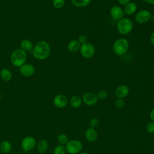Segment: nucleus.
I'll list each match as a JSON object with an SVG mask.
<instances>
[{
  "label": "nucleus",
  "instance_id": "1",
  "mask_svg": "<svg viewBox=\"0 0 154 154\" xmlns=\"http://www.w3.org/2000/svg\"><path fill=\"white\" fill-rule=\"evenodd\" d=\"M32 53L35 58L39 60H45L50 55V46L45 40H40L34 46Z\"/></svg>",
  "mask_w": 154,
  "mask_h": 154
},
{
  "label": "nucleus",
  "instance_id": "2",
  "mask_svg": "<svg viewBox=\"0 0 154 154\" xmlns=\"http://www.w3.org/2000/svg\"><path fill=\"white\" fill-rule=\"evenodd\" d=\"M27 54L25 51L20 48H18L13 51L10 55V61L11 64L17 67H20L26 62Z\"/></svg>",
  "mask_w": 154,
  "mask_h": 154
},
{
  "label": "nucleus",
  "instance_id": "3",
  "mask_svg": "<svg viewBox=\"0 0 154 154\" xmlns=\"http://www.w3.org/2000/svg\"><path fill=\"white\" fill-rule=\"evenodd\" d=\"M129 42L125 38H120L116 40L112 45L114 52L119 56L125 54L129 49Z\"/></svg>",
  "mask_w": 154,
  "mask_h": 154
},
{
  "label": "nucleus",
  "instance_id": "4",
  "mask_svg": "<svg viewBox=\"0 0 154 154\" xmlns=\"http://www.w3.org/2000/svg\"><path fill=\"white\" fill-rule=\"evenodd\" d=\"M117 26L118 31L122 35H127L129 34L134 27L132 20L126 17H123L118 20Z\"/></svg>",
  "mask_w": 154,
  "mask_h": 154
},
{
  "label": "nucleus",
  "instance_id": "5",
  "mask_svg": "<svg viewBox=\"0 0 154 154\" xmlns=\"http://www.w3.org/2000/svg\"><path fill=\"white\" fill-rule=\"evenodd\" d=\"M65 147L68 153L78 154L82 149V144L78 140H71L66 143Z\"/></svg>",
  "mask_w": 154,
  "mask_h": 154
},
{
  "label": "nucleus",
  "instance_id": "6",
  "mask_svg": "<svg viewBox=\"0 0 154 154\" xmlns=\"http://www.w3.org/2000/svg\"><path fill=\"white\" fill-rule=\"evenodd\" d=\"M79 50L82 56L86 58L92 57L95 54V48L94 45L88 42L81 44Z\"/></svg>",
  "mask_w": 154,
  "mask_h": 154
},
{
  "label": "nucleus",
  "instance_id": "7",
  "mask_svg": "<svg viewBox=\"0 0 154 154\" xmlns=\"http://www.w3.org/2000/svg\"><path fill=\"white\" fill-rule=\"evenodd\" d=\"M152 18V14L149 10H141L135 15V20L138 23L143 24L149 22Z\"/></svg>",
  "mask_w": 154,
  "mask_h": 154
},
{
  "label": "nucleus",
  "instance_id": "8",
  "mask_svg": "<svg viewBox=\"0 0 154 154\" xmlns=\"http://www.w3.org/2000/svg\"><path fill=\"white\" fill-rule=\"evenodd\" d=\"M36 145L35 138L31 136H27L23 138L21 141V147L25 151L32 150Z\"/></svg>",
  "mask_w": 154,
  "mask_h": 154
},
{
  "label": "nucleus",
  "instance_id": "9",
  "mask_svg": "<svg viewBox=\"0 0 154 154\" xmlns=\"http://www.w3.org/2000/svg\"><path fill=\"white\" fill-rule=\"evenodd\" d=\"M82 99V102H84V103L88 106L94 105L98 100L96 94L90 91H88L84 93Z\"/></svg>",
  "mask_w": 154,
  "mask_h": 154
},
{
  "label": "nucleus",
  "instance_id": "10",
  "mask_svg": "<svg viewBox=\"0 0 154 154\" xmlns=\"http://www.w3.org/2000/svg\"><path fill=\"white\" fill-rule=\"evenodd\" d=\"M53 103L57 108H63L67 105L68 99L65 95L60 94L55 96L53 100Z\"/></svg>",
  "mask_w": 154,
  "mask_h": 154
},
{
  "label": "nucleus",
  "instance_id": "11",
  "mask_svg": "<svg viewBox=\"0 0 154 154\" xmlns=\"http://www.w3.org/2000/svg\"><path fill=\"white\" fill-rule=\"evenodd\" d=\"M20 72L21 75L25 77H30L32 76L35 72L34 67L31 64L25 63L20 67Z\"/></svg>",
  "mask_w": 154,
  "mask_h": 154
},
{
  "label": "nucleus",
  "instance_id": "12",
  "mask_svg": "<svg viewBox=\"0 0 154 154\" xmlns=\"http://www.w3.org/2000/svg\"><path fill=\"white\" fill-rule=\"evenodd\" d=\"M110 15L113 19L119 20L123 17L124 12L120 7L118 5H114L110 9Z\"/></svg>",
  "mask_w": 154,
  "mask_h": 154
},
{
  "label": "nucleus",
  "instance_id": "13",
  "mask_svg": "<svg viewBox=\"0 0 154 154\" xmlns=\"http://www.w3.org/2000/svg\"><path fill=\"white\" fill-rule=\"evenodd\" d=\"M129 93V87L126 85H120L117 87L115 91L116 96L117 98L123 99L126 97Z\"/></svg>",
  "mask_w": 154,
  "mask_h": 154
},
{
  "label": "nucleus",
  "instance_id": "14",
  "mask_svg": "<svg viewBox=\"0 0 154 154\" xmlns=\"http://www.w3.org/2000/svg\"><path fill=\"white\" fill-rule=\"evenodd\" d=\"M85 136L87 141L90 142H94L98 138V133L97 131L95 129V128L90 127L86 130Z\"/></svg>",
  "mask_w": 154,
  "mask_h": 154
},
{
  "label": "nucleus",
  "instance_id": "15",
  "mask_svg": "<svg viewBox=\"0 0 154 154\" xmlns=\"http://www.w3.org/2000/svg\"><path fill=\"white\" fill-rule=\"evenodd\" d=\"M137 10V5L134 2H129L125 5L123 12L126 14L131 15L136 12Z\"/></svg>",
  "mask_w": 154,
  "mask_h": 154
},
{
  "label": "nucleus",
  "instance_id": "16",
  "mask_svg": "<svg viewBox=\"0 0 154 154\" xmlns=\"http://www.w3.org/2000/svg\"><path fill=\"white\" fill-rule=\"evenodd\" d=\"M34 45L32 42L28 39H23L20 42V49L26 52L32 51Z\"/></svg>",
  "mask_w": 154,
  "mask_h": 154
},
{
  "label": "nucleus",
  "instance_id": "17",
  "mask_svg": "<svg viewBox=\"0 0 154 154\" xmlns=\"http://www.w3.org/2000/svg\"><path fill=\"white\" fill-rule=\"evenodd\" d=\"M48 143L45 140H41L37 144V150L40 154L45 153L48 149Z\"/></svg>",
  "mask_w": 154,
  "mask_h": 154
},
{
  "label": "nucleus",
  "instance_id": "18",
  "mask_svg": "<svg viewBox=\"0 0 154 154\" xmlns=\"http://www.w3.org/2000/svg\"><path fill=\"white\" fill-rule=\"evenodd\" d=\"M81 44L78 40H72L68 43L67 49L70 52H76L80 49Z\"/></svg>",
  "mask_w": 154,
  "mask_h": 154
},
{
  "label": "nucleus",
  "instance_id": "19",
  "mask_svg": "<svg viewBox=\"0 0 154 154\" xmlns=\"http://www.w3.org/2000/svg\"><path fill=\"white\" fill-rule=\"evenodd\" d=\"M82 102V98L78 95H75L72 96L70 100V104L71 106L73 108H78L80 107Z\"/></svg>",
  "mask_w": 154,
  "mask_h": 154
},
{
  "label": "nucleus",
  "instance_id": "20",
  "mask_svg": "<svg viewBox=\"0 0 154 154\" xmlns=\"http://www.w3.org/2000/svg\"><path fill=\"white\" fill-rule=\"evenodd\" d=\"M0 76L1 79L5 82H8L10 81H11V78H12V74L11 72L6 68L2 69L1 70V73H0Z\"/></svg>",
  "mask_w": 154,
  "mask_h": 154
},
{
  "label": "nucleus",
  "instance_id": "21",
  "mask_svg": "<svg viewBox=\"0 0 154 154\" xmlns=\"http://www.w3.org/2000/svg\"><path fill=\"white\" fill-rule=\"evenodd\" d=\"M11 144L10 141L7 140L2 141L0 144V149L1 150L5 153H7L11 150Z\"/></svg>",
  "mask_w": 154,
  "mask_h": 154
},
{
  "label": "nucleus",
  "instance_id": "22",
  "mask_svg": "<svg viewBox=\"0 0 154 154\" xmlns=\"http://www.w3.org/2000/svg\"><path fill=\"white\" fill-rule=\"evenodd\" d=\"M91 0H71L72 3L77 7H84L88 5Z\"/></svg>",
  "mask_w": 154,
  "mask_h": 154
},
{
  "label": "nucleus",
  "instance_id": "23",
  "mask_svg": "<svg viewBox=\"0 0 154 154\" xmlns=\"http://www.w3.org/2000/svg\"><path fill=\"white\" fill-rule=\"evenodd\" d=\"M57 140L60 144L66 145V143L69 141V137L65 134H60L57 137Z\"/></svg>",
  "mask_w": 154,
  "mask_h": 154
},
{
  "label": "nucleus",
  "instance_id": "24",
  "mask_svg": "<svg viewBox=\"0 0 154 154\" xmlns=\"http://www.w3.org/2000/svg\"><path fill=\"white\" fill-rule=\"evenodd\" d=\"M66 149L64 145L58 144L54 149V154H66Z\"/></svg>",
  "mask_w": 154,
  "mask_h": 154
},
{
  "label": "nucleus",
  "instance_id": "25",
  "mask_svg": "<svg viewBox=\"0 0 154 154\" xmlns=\"http://www.w3.org/2000/svg\"><path fill=\"white\" fill-rule=\"evenodd\" d=\"M65 4L64 0H53L52 4L55 8L60 9L64 7Z\"/></svg>",
  "mask_w": 154,
  "mask_h": 154
},
{
  "label": "nucleus",
  "instance_id": "26",
  "mask_svg": "<svg viewBox=\"0 0 154 154\" xmlns=\"http://www.w3.org/2000/svg\"><path fill=\"white\" fill-rule=\"evenodd\" d=\"M97 97L98 99L100 100H103L106 99L108 96V93L105 90H100L96 94Z\"/></svg>",
  "mask_w": 154,
  "mask_h": 154
},
{
  "label": "nucleus",
  "instance_id": "27",
  "mask_svg": "<svg viewBox=\"0 0 154 154\" xmlns=\"http://www.w3.org/2000/svg\"><path fill=\"white\" fill-rule=\"evenodd\" d=\"M89 124L91 128H96L99 124V120L96 117H93L90 120Z\"/></svg>",
  "mask_w": 154,
  "mask_h": 154
},
{
  "label": "nucleus",
  "instance_id": "28",
  "mask_svg": "<svg viewBox=\"0 0 154 154\" xmlns=\"http://www.w3.org/2000/svg\"><path fill=\"white\" fill-rule=\"evenodd\" d=\"M115 105L117 108H122L125 106V101L123 99L117 98L115 101Z\"/></svg>",
  "mask_w": 154,
  "mask_h": 154
},
{
  "label": "nucleus",
  "instance_id": "29",
  "mask_svg": "<svg viewBox=\"0 0 154 154\" xmlns=\"http://www.w3.org/2000/svg\"><path fill=\"white\" fill-rule=\"evenodd\" d=\"M146 130L149 133H154V122L150 121L147 124Z\"/></svg>",
  "mask_w": 154,
  "mask_h": 154
},
{
  "label": "nucleus",
  "instance_id": "30",
  "mask_svg": "<svg viewBox=\"0 0 154 154\" xmlns=\"http://www.w3.org/2000/svg\"><path fill=\"white\" fill-rule=\"evenodd\" d=\"M78 40L79 42L81 44H83L87 42V37L84 34H81L80 35H79Z\"/></svg>",
  "mask_w": 154,
  "mask_h": 154
},
{
  "label": "nucleus",
  "instance_id": "31",
  "mask_svg": "<svg viewBox=\"0 0 154 154\" xmlns=\"http://www.w3.org/2000/svg\"><path fill=\"white\" fill-rule=\"evenodd\" d=\"M118 2L120 4L123 5H125L126 4H127L128 3L131 2V0H118Z\"/></svg>",
  "mask_w": 154,
  "mask_h": 154
},
{
  "label": "nucleus",
  "instance_id": "32",
  "mask_svg": "<svg viewBox=\"0 0 154 154\" xmlns=\"http://www.w3.org/2000/svg\"><path fill=\"white\" fill-rule=\"evenodd\" d=\"M149 117H150V119L151 121L154 122V108H153L150 111V114H149Z\"/></svg>",
  "mask_w": 154,
  "mask_h": 154
},
{
  "label": "nucleus",
  "instance_id": "33",
  "mask_svg": "<svg viewBox=\"0 0 154 154\" xmlns=\"http://www.w3.org/2000/svg\"><path fill=\"white\" fill-rule=\"evenodd\" d=\"M150 42L151 44L154 46V32H152V34L150 35Z\"/></svg>",
  "mask_w": 154,
  "mask_h": 154
},
{
  "label": "nucleus",
  "instance_id": "34",
  "mask_svg": "<svg viewBox=\"0 0 154 154\" xmlns=\"http://www.w3.org/2000/svg\"><path fill=\"white\" fill-rule=\"evenodd\" d=\"M144 1L150 4H154V0H144Z\"/></svg>",
  "mask_w": 154,
  "mask_h": 154
},
{
  "label": "nucleus",
  "instance_id": "35",
  "mask_svg": "<svg viewBox=\"0 0 154 154\" xmlns=\"http://www.w3.org/2000/svg\"><path fill=\"white\" fill-rule=\"evenodd\" d=\"M78 154H90V153L85 152H79Z\"/></svg>",
  "mask_w": 154,
  "mask_h": 154
},
{
  "label": "nucleus",
  "instance_id": "36",
  "mask_svg": "<svg viewBox=\"0 0 154 154\" xmlns=\"http://www.w3.org/2000/svg\"><path fill=\"white\" fill-rule=\"evenodd\" d=\"M1 93H0V100H1Z\"/></svg>",
  "mask_w": 154,
  "mask_h": 154
},
{
  "label": "nucleus",
  "instance_id": "37",
  "mask_svg": "<svg viewBox=\"0 0 154 154\" xmlns=\"http://www.w3.org/2000/svg\"><path fill=\"white\" fill-rule=\"evenodd\" d=\"M0 73H1V70H0Z\"/></svg>",
  "mask_w": 154,
  "mask_h": 154
}]
</instances>
